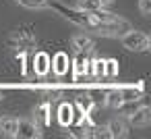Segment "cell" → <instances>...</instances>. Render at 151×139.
Masks as SVG:
<instances>
[{"mask_svg":"<svg viewBox=\"0 0 151 139\" xmlns=\"http://www.w3.org/2000/svg\"><path fill=\"white\" fill-rule=\"evenodd\" d=\"M139 11L143 17H149L151 15V0H139Z\"/></svg>","mask_w":151,"mask_h":139,"instance_id":"8fae6325","label":"cell"},{"mask_svg":"<svg viewBox=\"0 0 151 139\" xmlns=\"http://www.w3.org/2000/svg\"><path fill=\"white\" fill-rule=\"evenodd\" d=\"M120 42H122V46H124L126 50H130V52H147V50L151 48L149 35H147L145 31L132 29V27L120 35Z\"/></svg>","mask_w":151,"mask_h":139,"instance_id":"6da1fadb","label":"cell"},{"mask_svg":"<svg viewBox=\"0 0 151 139\" xmlns=\"http://www.w3.org/2000/svg\"><path fill=\"white\" fill-rule=\"evenodd\" d=\"M17 4L25 7V9H44L50 7V0H15Z\"/></svg>","mask_w":151,"mask_h":139,"instance_id":"30bf717a","label":"cell"},{"mask_svg":"<svg viewBox=\"0 0 151 139\" xmlns=\"http://www.w3.org/2000/svg\"><path fill=\"white\" fill-rule=\"evenodd\" d=\"M91 137H110V133H108V129L104 127V129H95V133H89Z\"/></svg>","mask_w":151,"mask_h":139,"instance_id":"9a60e30c","label":"cell"},{"mask_svg":"<svg viewBox=\"0 0 151 139\" xmlns=\"http://www.w3.org/2000/svg\"><path fill=\"white\" fill-rule=\"evenodd\" d=\"M17 120L19 118H15V116H2V118H0V133L6 135V137H15Z\"/></svg>","mask_w":151,"mask_h":139,"instance_id":"5b68a950","label":"cell"},{"mask_svg":"<svg viewBox=\"0 0 151 139\" xmlns=\"http://www.w3.org/2000/svg\"><path fill=\"white\" fill-rule=\"evenodd\" d=\"M42 133H40V127L35 120L31 118H19L17 120V131H15V137H21V139H37Z\"/></svg>","mask_w":151,"mask_h":139,"instance_id":"7a4b0ae2","label":"cell"},{"mask_svg":"<svg viewBox=\"0 0 151 139\" xmlns=\"http://www.w3.org/2000/svg\"><path fill=\"white\" fill-rule=\"evenodd\" d=\"M0 98H2V96H0Z\"/></svg>","mask_w":151,"mask_h":139,"instance_id":"ffe728a7","label":"cell"},{"mask_svg":"<svg viewBox=\"0 0 151 139\" xmlns=\"http://www.w3.org/2000/svg\"><path fill=\"white\" fill-rule=\"evenodd\" d=\"M104 75H116V62L114 60L104 62Z\"/></svg>","mask_w":151,"mask_h":139,"instance_id":"4fadbf2b","label":"cell"},{"mask_svg":"<svg viewBox=\"0 0 151 139\" xmlns=\"http://www.w3.org/2000/svg\"><path fill=\"white\" fill-rule=\"evenodd\" d=\"M77 7L83 13H93V11L101 9V2L99 0H77Z\"/></svg>","mask_w":151,"mask_h":139,"instance_id":"ba28073f","label":"cell"},{"mask_svg":"<svg viewBox=\"0 0 151 139\" xmlns=\"http://www.w3.org/2000/svg\"><path fill=\"white\" fill-rule=\"evenodd\" d=\"M64 62H66V56H64V54H58V56H56V73H58V75H62V73L66 71Z\"/></svg>","mask_w":151,"mask_h":139,"instance_id":"7c38bea8","label":"cell"},{"mask_svg":"<svg viewBox=\"0 0 151 139\" xmlns=\"http://www.w3.org/2000/svg\"><path fill=\"white\" fill-rule=\"evenodd\" d=\"M99 2H101V7H110V4L114 2V0H99Z\"/></svg>","mask_w":151,"mask_h":139,"instance_id":"d6986e66","label":"cell"},{"mask_svg":"<svg viewBox=\"0 0 151 139\" xmlns=\"http://www.w3.org/2000/svg\"><path fill=\"white\" fill-rule=\"evenodd\" d=\"M128 120H130L132 127H147V125L151 122V110H149L147 106H141L139 110H134V112L128 116Z\"/></svg>","mask_w":151,"mask_h":139,"instance_id":"3957f363","label":"cell"},{"mask_svg":"<svg viewBox=\"0 0 151 139\" xmlns=\"http://www.w3.org/2000/svg\"><path fill=\"white\" fill-rule=\"evenodd\" d=\"M62 114H60V120L62 122H66V120H70V108L68 106H62V110H60Z\"/></svg>","mask_w":151,"mask_h":139,"instance_id":"5bb4252c","label":"cell"},{"mask_svg":"<svg viewBox=\"0 0 151 139\" xmlns=\"http://www.w3.org/2000/svg\"><path fill=\"white\" fill-rule=\"evenodd\" d=\"M93 64H95V75H97V77L104 75V60H95Z\"/></svg>","mask_w":151,"mask_h":139,"instance_id":"2e32d148","label":"cell"},{"mask_svg":"<svg viewBox=\"0 0 151 139\" xmlns=\"http://www.w3.org/2000/svg\"><path fill=\"white\" fill-rule=\"evenodd\" d=\"M110 137H126L128 135V122L124 118H112L108 125H106Z\"/></svg>","mask_w":151,"mask_h":139,"instance_id":"277c9868","label":"cell"},{"mask_svg":"<svg viewBox=\"0 0 151 139\" xmlns=\"http://www.w3.org/2000/svg\"><path fill=\"white\" fill-rule=\"evenodd\" d=\"M79 104H81V108H89L91 106V98L89 96H83V98H79Z\"/></svg>","mask_w":151,"mask_h":139,"instance_id":"e0dca14e","label":"cell"},{"mask_svg":"<svg viewBox=\"0 0 151 139\" xmlns=\"http://www.w3.org/2000/svg\"><path fill=\"white\" fill-rule=\"evenodd\" d=\"M104 102H106V106H108V108L118 110V108L124 104V98H122L120 89H114V91H110V93H106V96H104Z\"/></svg>","mask_w":151,"mask_h":139,"instance_id":"8992f818","label":"cell"},{"mask_svg":"<svg viewBox=\"0 0 151 139\" xmlns=\"http://www.w3.org/2000/svg\"><path fill=\"white\" fill-rule=\"evenodd\" d=\"M46 60H48V58L42 54V56H40V67H37V71H40V73H46Z\"/></svg>","mask_w":151,"mask_h":139,"instance_id":"ac0fdd59","label":"cell"},{"mask_svg":"<svg viewBox=\"0 0 151 139\" xmlns=\"http://www.w3.org/2000/svg\"><path fill=\"white\" fill-rule=\"evenodd\" d=\"M73 46L79 50V52H89L93 48V40L89 35H75L73 38Z\"/></svg>","mask_w":151,"mask_h":139,"instance_id":"52a82bcc","label":"cell"},{"mask_svg":"<svg viewBox=\"0 0 151 139\" xmlns=\"http://www.w3.org/2000/svg\"><path fill=\"white\" fill-rule=\"evenodd\" d=\"M48 112H50V106H48V104H40V106L35 108V122L48 125V122H50V116H48Z\"/></svg>","mask_w":151,"mask_h":139,"instance_id":"9c48e42d","label":"cell"}]
</instances>
